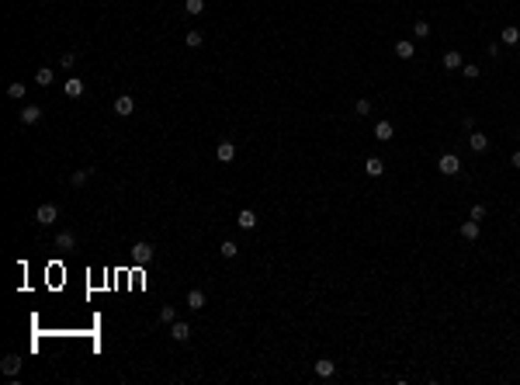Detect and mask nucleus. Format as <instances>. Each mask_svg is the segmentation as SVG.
<instances>
[{
	"label": "nucleus",
	"instance_id": "10",
	"mask_svg": "<svg viewBox=\"0 0 520 385\" xmlns=\"http://www.w3.org/2000/svg\"><path fill=\"white\" fill-rule=\"evenodd\" d=\"M395 56H399V59H413V56H416V45H413L409 39H399V42H395Z\"/></svg>",
	"mask_w": 520,
	"mask_h": 385
},
{
	"label": "nucleus",
	"instance_id": "19",
	"mask_svg": "<svg viewBox=\"0 0 520 385\" xmlns=\"http://www.w3.org/2000/svg\"><path fill=\"white\" fill-rule=\"evenodd\" d=\"M462 236H465V240H479V222H475V219L462 222Z\"/></svg>",
	"mask_w": 520,
	"mask_h": 385
},
{
	"label": "nucleus",
	"instance_id": "24",
	"mask_svg": "<svg viewBox=\"0 0 520 385\" xmlns=\"http://www.w3.org/2000/svg\"><path fill=\"white\" fill-rule=\"evenodd\" d=\"M219 253H222V257H226V260H232V257H236V253H239V247H236V243H232V240H226V243H222V247H219Z\"/></svg>",
	"mask_w": 520,
	"mask_h": 385
},
{
	"label": "nucleus",
	"instance_id": "29",
	"mask_svg": "<svg viewBox=\"0 0 520 385\" xmlns=\"http://www.w3.org/2000/svg\"><path fill=\"white\" fill-rule=\"evenodd\" d=\"M73 63H77V52H63V56H59V66H63V70H73Z\"/></svg>",
	"mask_w": 520,
	"mask_h": 385
},
{
	"label": "nucleus",
	"instance_id": "32",
	"mask_svg": "<svg viewBox=\"0 0 520 385\" xmlns=\"http://www.w3.org/2000/svg\"><path fill=\"white\" fill-rule=\"evenodd\" d=\"M368 111H371V101H364V97H361V101L354 104V115H368Z\"/></svg>",
	"mask_w": 520,
	"mask_h": 385
},
{
	"label": "nucleus",
	"instance_id": "22",
	"mask_svg": "<svg viewBox=\"0 0 520 385\" xmlns=\"http://www.w3.org/2000/svg\"><path fill=\"white\" fill-rule=\"evenodd\" d=\"M173 319H177V309H173V306H160V323H167V327H170Z\"/></svg>",
	"mask_w": 520,
	"mask_h": 385
},
{
	"label": "nucleus",
	"instance_id": "27",
	"mask_svg": "<svg viewBox=\"0 0 520 385\" xmlns=\"http://www.w3.org/2000/svg\"><path fill=\"white\" fill-rule=\"evenodd\" d=\"M7 97L21 101V97H24V83H7Z\"/></svg>",
	"mask_w": 520,
	"mask_h": 385
},
{
	"label": "nucleus",
	"instance_id": "23",
	"mask_svg": "<svg viewBox=\"0 0 520 385\" xmlns=\"http://www.w3.org/2000/svg\"><path fill=\"white\" fill-rule=\"evenodd\" d=\"M184 42H188V49H198V45H201L205 39H201V32H198V28H191V32L184 35Z\"/></svg>",
	"mask_w": 520,
	"mask_h": 385
},
{
	"label": "nucleus",
	"instance_id": "6",
	"mask_svg": "<svg viewBox=\"0 0 520 385\" xmlns=\"http://www.w3.org/2000/svg\"><path fill=\"white\" fill-rule=\"evenodd\" d=\"M0 368H4V375H7V378H18V371H21V358H18V354H7V358L0 361Z\"/></svg>",
	"mask_w": 520,
	"mask_h": 385
},
{
	"label": "nucleus",
	"instance_id": "26",
	"mask_svg": "<svg viewBox=\"0 0 520 385\" xmlns=\"http://www.w3.org/2000/svg\"><path fill=\"white\" fill-rule=\"evenodd\" d=\"M87 181H90V170H77L73 177H70V184H73V188H83Z\"/></svg>",
	"mask_w": 520,
	"mask_h": 385
},
{
	"label": "nucleus",
	"instance_id": "9",
	"mask_svg": "<svg viewBox=\"0 0 520 385\" xmlns=\"http://www.w3.org/2000/svg\"><path fill=\"white\" fill-rule=\"evenodd\" d=\"M468 146H472L475 153H485V150H489V135H482V132H468Z\"/></svg>",
	"mask_w": 520,
	"mask_h": 385
},
{
	"label": "nucleus",
	"instance_id": "13",
	"mask_svg": "<svg viewBox=\"0 0 520 385\" xmlns=\"http://www.w3.org/2000/svg\"><path fill=\"white\" fill-rule=\"evenodd\" d=\"M392 135H395V129H392V122H385V118H382V122L375 125V139H382V142H388Z\"/></svg>",
	"mask_w": 520,
	"mask_h": 385
},
{
	"label": "nucleus",
	"instance_id": "16",
	"mask_svg": "<svg viewBox=\"0 0 520 385\" xmlns=\"http://www.w3.org/2000/svg\"><path fill=\"white\" fill-rule=\"evenodd\" d=\"M382 170H385V163H382L378 156H368V163H364V173H368V177H382Z\"/></svg>",
	"mask_w": 520,
	"mask_h": 385
},
{
	"label": "nucleus",
	"instance_id": "12",
	"mask_svg": "<svg viewBox=\"0 0 520 385\" xmlns=\"http://www.w3.org/2000/svg\"><path fill=\"white\" fill-rule=\"evenodd\" d=\"M39 118H42V108H39V104H28V108H21V122H24V125H35Z\"/></svg>",
	"mask_w": 520,
	"mask_h": 385
},
{
	"label": "nucleus",
	"instance_id": "25",
	"mask_svg": "<svg viewBox=\"0 0 520 385\" xmlns=\"http://www.w3.org/2000/svg\"><path fill=\"white\" fill-rule=\"evenodd\" d=\"M35 83H42V87H49V83H52V70H49V66H42L39 73H35Z\"/></svg>",
	"mask_w": 520,
	"mask_h": 385
},
{
	"label": "nucleus",
	"instance_id": "17",
	"mask_svg": "<svg viewBox=\"0 0 520 385\" xmlns=\"http://www.w3.org/2000/svg\"><path fill=\"white\" fill-rule=\"evenodd\" d=\"M444 66H447V70H462V66H465L462 52H454V49H451V52H444Z\"/></svg>",
	"mask_w": 520,
	"mask_h": 385
},
{
	"label": "nucleus",
	"instance_id": "5",
	"mask_svg": "<svg viewBox=\"0 0 520 385\" xmlns=\"http://www.w3.org/2000/svg\"><path fill=\"white\" fill-rule=\"evenodd\" d=\"M170 337L177 340V344H188V340H191V327H188V323H177V319H173V323H170Z\"/></svg>",
	"mask_w": 520,
	"mask_h": 385
},
{
	"label": "nucleus",
	"instance_id": "4",
	"mask_svg": "<svg viewBox=\"0 0 520 385\" xmlns=\"http://www.w3.org/2000/svg\"><path fill=\"white\" fill-rule=\"evenodd\" d=\"M132 111H135V97H132V94L115 97V115H118V118H129Z\"/></svg>",
	"mask_w": 520,
	"mask_h": 385
},
{
	"label": "nucleus",
	"instance_id": "18",
	"mask_svg": "<svg viewBox=\"0 0 520 385\" xmlns=\"http://www.w3.org/2000/svg\"><path fill=\"white\" fill-rule=\"evenodd\" d=\"M56 247H59V250H73V247H77V236H73V232H59Z\"/></svg>",
	"mask_w": 520,
	"mask_h": 385
},
{
	"label": "nucleus",
	"instance_id": "8",
	"mask_svg": "<svg viewBox=\"0 0 520 385\" xmlns=\"http://www.w3.org/2000/svg\"><path fill=\"white\" fill-rule=\"evenodd\" d=\"M236 226L239 229H257V212L253 209H243V212L236 215Z\"/></svg>",
	"mask_w": 520,
	"mask_h": 385
},
{
	"label": "nucleus",
	"instance_id": "28",
	"mask_svg": "<svg viewBox=\"0 0 520 385\" xmlns=\"http://www.w3.org/2000/svg\"><path fill=\"white\" fill-rule=\"evenodd\" d=\"M413 35H416V39H426V35H430V24H426V21H416V24H413Z\"/></svg>",
	"mask_w": 520,
	"mask_h": 385
},
{
	"label": "nucleus",
	"instance_id": "7",
	"mask_svg": "<svg viewBox=\"0 0 520 385\" xmlns=\"http://www.w3.org/2000/svg\"><path fill=\"white\" fill-rule=\"evenodd\" d=\"M232 156H236V146H232L229 139H222V142L215 146V160H219V163H229Z\"/></svg>",
	"mask_w": 520,
	"mask_h": 385
},
{
	"label": "nucleus",
	"instance_id": "33",
	"mask_svg": "<svg viewBox=\"0 0 520 385\" xmlns=\"http://www.w3.org/2000/svg\"><path fill=\"white\" fill-rule=\"evenodd\" d=\"M510 163H513V167H517V170H520V150H517V153H513V156H510Z\"/></svg>",
	"mask_w": 520,
	"mask_h": 385
},
{
	"label": "nucleus",
	"instance_id": "3",
	"mask_svg": "<svg viewBox=\"0 0 520 385\" xmlns=\"http://www.w3.org/2000/svg\"><path fill=\"white\" fill-rule=\"evenodd\" d=\"M437 170H441L444 177H454V173L462 170V160H458L454 153H444L441 160H437Z\"/></svg>",
	"mask_w": 520,
	"mask_h": 385
},
{
	"label": "nucleus",
	"instance_id": "31",
	"mask_svg": "<svg viewBox=\"0 0 520 385\" xmlns=\"http://www.w3.org/2000/svg\"><path fill=\"white\" fill-rule=\"evenodd\" d=\"M462 70H465V77H468V80H479V66H475V63H465Z\"/></svg>",
	"mask_w": 520,
	"mask_h": 385
},
{
	"label": "nucleus",
	"instance_id": "20",
	"mask_svg": "<svg viewBox=\"0 0 520 385\" xmlns=\"http://www.w3.org/2000/svg\"><path fill=\"white\" fill-rule=\"evenodd\" d=\"M500 39L506 42V45H517V42H520V28H513V24H506V28H503V35H500Z\"/></svg>",
	"mask_w": 520,
	"mask_h": 385
},
{
	"label": "nucleus",
	"instance_id": "15",
	"mask_svg": "<svg viewBox=\"0 0 520 385\" xmlns=\"http://www.w3.org/2000/svg\"><path fill=\"white\" fill-rule=\"evenodd\" d=\"M188 309H191V312H198V309H205V291H201V288L188 291Z\"/></svg>",
	"mask_w": 520,
	"mask_h": 385
},
{
	"label": "nucleus",
	"instance_id": "2",
	"mask_svg": "<svg viewBox=\"0 0 520 385\" xmlns=\"http://www.w3.org/2000/svg\"><path fill=\"white\" fill-rule=\"evenodd\" d=\"M56 219H59V209L52 205V201H45V205L35 209V222H39V226H52Z\"/></svg>",
	"mask_w": 520,
	"mask_h": 385
},
{
	"label": "nucleus",
	"instance_id": "21",
	"mask_svg": "<svg viewBox=\"0 0 520 385\" xmlns=\"http://www.w3.org/2000/svg\"><path fill=\"white\" fill-rule=\"evenodd\" d=\"M201 11H205V0H184V14L194 18V14H201Z\"/></svg>",
	"mask_w": 520,
	"mask_h": 385
},
{
	"label": "nucleus",
	"instance_id": "11",
	"mask_svg": "<svg viewBox=\"0 0 520 385\" xmlns=\"http://www.w3.org/2000/svg\"><path fill=\"white\" fill-rule=\"evenodd\" d=\"M63 94H66V97H80V94H83V80H80V77H70L66 83H63Z\"/></svg>",
	"mask_w": 520,
	"mask_h": 385
},
{
	"label": "nucleus",
	"instance_id": "14",
	"mask_svg": "<svg viewBox=\"0 0 520 385\" xmlns=\"http://www.w3.org/2000/svg\"><path fill=\"white\" fill-rule=\"evenodd\" d=\"M316 375H319V378H333V375H337V365H333L329 358H323V361H316Z\"/></svg>",
	"mask_w": 520,
	"mask_h": 385
},
{
	"label": "nucleus",
	"instance_id": "30",
	"mask_svg": "<svg viewBox=\"0 0 520 385\" xmlns=\"http://www.w3.org/2000/svg\"><path fill=\"white\" fill-rule=\"evenodd\" d=\"M485 215H489V209H485V205H475V209H472V215H468V219H475V222H482V219H485Z\"/></svg>",
	"mask_w": 520,
	"mask_h": 385
},
{
	"label": "nucleus",
	"instance_id": "1",
	"mask_svg": "<svg viewBox=\"0 0 520 385\" xmlns=\"http://www.w3.org/2000/svg\"><path fill=\"white\" fill-rule=\"evenodd\" d=\"M153 257H156V247H153V243H146V240L132 243V264H139V268H142V264H149Z\"/></svg>",
	"mask_w": 520,
	"mask_h": 385
}]
</instances>
